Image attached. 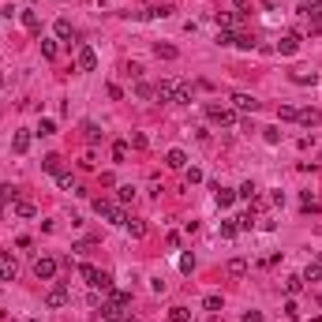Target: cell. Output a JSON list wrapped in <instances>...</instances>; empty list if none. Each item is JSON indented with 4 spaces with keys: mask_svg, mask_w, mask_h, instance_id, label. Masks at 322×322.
I'll return each mask as SVG.
<instances>
[{
    "mask_svg": "<svg viewBox=\"0 0 322 322\" xmlns=\"http://www.w3.org/2000/svg\"><path fill=\"white\" fill-rule=\"evenodd\" d=\"M56 53H60V49H56V42H42V56H45V60H56Z\"/></svg>",
    "mask_w": 322,
    "mask_h": 322,
    "instance_id": "d590c367",
    "label": "cell"
},
{
    "mask_svg": "<svg viewBox=\"0 0 322 322\" xmlns=\"http://www.w3.org/2000/svg\"><path fill=\"white\" fill-rule=\"evenodd\" d=\"M244 322H262V315H259V311H248V315H244Z\"/></svg>",
    "mask_w": 322,
    "mask_h": 322,
    "instance_id": "f907efd6",
    "label": "cell"
},
{
    "mask_svg": "<svg viewBox=\"0 0 322 322\" xmlns=\"http://www.w3.org/2000/svg\"><path fill=\"white\" fill-rule=\"evenodd\" d=\"M79 273H83V277H87L90 285H94V281H98V273H101V270H98V266H79Z\"/></svg>",
    "mask_w": 322,
    "mask_h": 322,
    "instance_id": "f35d334b",
    "label": "cell"
},
{
    "mask_svg": "<svg viewBox=\"0 0 322 322\" xmlns=\"http://www.w3.org/2000/svg\"><path fill=\"white\" fill-rule=\"evenodd\" d=\"M214 198H217V206H221V210H225V206H232V198H236V191H229V187H221V184H217V191H214Z\"/></svg>",
    "mask_w": 322,
    "mask_h": 322,
    "instance_id": "cb8c5ba5",
    "label": "cell"
},
{
    "mask_svg": "<svg viewBox=\"0 0 322 322\" xmlns=\"http://www.w3.org/2000/svg\"><path fill=\"white\" fill-rule=\"evenodd\" d=\"M296 120H300L304 128H318V124H322V112H318V109H300Z\"/></svg>",
    "mask_w": 322,
    "mask_h": 322,
    "instance_id": "5bb4252c",
    "label": "cell"
},
{
    "mask_svg": "<svg viewBox=\"0 0 322 322\" xmlns=\"http://www.w3.org/2000/svg\"><path fill=\"white\" fill-rule=\"evenodd\" d=\"M165 165L184 173V169H187V154H184V150H169V154H165Z\"/></svg>",
    "mask_w": 322,
    "mask_h": 322,
    "instance_id": "9a60e30c",
    "label": "cell"
},
{
    "mask_svg": "<svg viewBox=\"0 0 322 322\" xmlns=\"http://www.w3.org/2000/svg\"><path fill=\"white\" fill-rule=\"evenodd\" d=\"M176 87H180L176 79H161L157 87H154V98L157 101H176Z\"/></svg>",
    "mask_w": 322,
    "mask_h": 322,
    "instance_id": "9c48e42d",
    "label": "cell"
},
{
    "mask_svg": "<svg viewBox=\"0 0 322 322\" xmlns=\"http://www.w3.org/2000/svg\"><path fill=\"white\" fill-rule=\"evenodd\" d=\"M300 289H304V277H300V273H292V277H285V292H289V296H296Z\"/></svg>",
    "mask_w": 322,
    "mask_h": 322,
    "instance_id": "f1b7e54d",
    "label": "cell"
},
{
    "mask_svg": "<svg viewBox=\"0 0 322 322\" xmlns=\"http://www.w3.org/2000/svg\"><path fill=\"white\" fill-rule=\"evenodd\" d=\"M128 307H131V292H109V300L101 304V318H109V322L128 318Z\"/></svg>",
    "mask_w": 322,
    "mask_h": 322,
    "instance_id": "6da1fadb",
    "label": "cell"
},
{
    "mask_svg": "<svg viewBox=\"0 0 322 322\" xmlns=\"http://www.w3.org/2000/svg\"><path fill=\"white\" fill-rule=\"evenodd\" d=\"M266 143H281V131L277 128H266Z\"/></svg>",
    "mask_w": 322,
    "mask_h": 322,
    "instance_id": "7dc6e473",
    "label": "cell"
},
{
    "mask_svg": "<svg viewBox=\"0 0 322 322\" xmlns=\"http://www.w3.org/2000/svg\"><path fill=\"white\" fill-rule=\"evenodd\" d=\"M109 98H112V101H120V98H124V90H120L116 83H109Z\"/></svg>",
    "mask_w": 322,
    "mask_h": 322,
    "instance_id": "bcb514c9",
    "label": "cell"
},
{
    "mask_svg": "<svg viewBox=\"0 0 322 322\" xmlns=\"http://www.w3.org/2000/svg\"><path fill=\"white\" fill-rule=\"evenodd\" d=\"M56 180H60V187H64V191H71V195H87V191L79 187V180H75L71 173H56Z\"/></svg>",
    "mask_w": 322,
    "mask_h": 322,
    "instance_id": "2e32d148",
    "label": "cell"
},
{
    "mask_svg": "<svg viewBox=\"0 0 322 322\" xmlns=\"http://www.w3.org/2000/svg\"><path fill=\"white\" fill-rule=\"evenodd\" d=\"M232 4H236V8H240V12H244V8H248V0H232Z\"/></svg>",
    "mask_w": 322,
    "mask_h": 322,
    "instance_id": "816d5d0a",
    "label": "cell"
},
{
    "mask_svg": "<svg viewBox=\"0 0 322 322\" xmlns=\"http://www.w3.org/2000/svg\"><path fill=\"white\" fill-rule=\"evenodd\" d=\"M180 270H184V273L195 270V259H191V255H184V259H180Z\"/></svg>",
    "mask_w": 322,
    "mask_h": 322,
    "instance_id": "7bdbcfd3",
    "label": "cell"
},
{
    "mask_svg": "<svg viewBox=\"0 0 322 322\" xmlns=\"http://www.w3.org/2000/svg\"><path fill=\"white\" fill-rule=\"evenodd\" d=\"M26 322H42V318H26Z\"/></svg>",
    "mask_w": 322,
    "mask_h": 322,
    "instance_id": "f5cc1de1",
    "label": "cell"
},
{
    "mask_svg": "<svg viewBox=\"0 0 322 322\" xmlns=\"http://www.w3.org/2000/svg\"><path fill=\"white\" fill-rule=\"evenodd\" d=\"M232 109H236V112H259V101H255L251 94L240 90V94H232Z\"/></svg>",
    "mask_w": 322,
    "mask_h": 322,
    "instance_id": "30bf717a",
    "label": "cell"
},
{
    "mask_svg": "<svg viewBox=\"0 0 322 322\" xmlns=\"http://www.w3.org/2000/svg\"><path fill=\"white\" fill-rule=\"evenodd\" d=\"M315 79H318V75L311 68H296V71H292V83H300V87H307V83H315Z\"/></svg>",
    "mask_w": 322,
    "mask_h": 322,
    "instance_id": "603a6c76",
    "label": "cell"
},
{
    "mask_svg": "<svg viewBox=\"0 0 322 322\" xmlns=\"http://www.w3.org/2000/svg\"><path fill=\"white\" fill-rule=\"evenodd\" d=\"M45 304H49V307H68V304H71L68 285H53V289H49V296H45Z\"/></svg>",
    "mask_w": 322,
    "mask_h": 322,
    "instance_id": "52a82bcc",
    "label": "cell"
},
{
    "mask_svg": "<svg viewBox=\"0 0 322 322\" xmlns=\"http://www.w3.org/2000/svg\"><path fill=\"white\" fill-rule=\"evenodd\" d=\"M203 307H206V311H221V296H217V292H210V296L203 300Z\"/></svg>",
    "mask_w": 322,
    "mask_h": 322,
    "instance_id": "836d02e7",
    "label": "cell"
},
{
    "mask_svg": "<svg viewBox=\"0 0 322 322\" xmlns=\"http://www.w3.org/2000/svg\"><path fill=\"white\" fill-rule=\"evenodd\" d=\"M154 53L161 60H176V45H154Z\"/></svg>",
    "mask_w": 322,
    "mask_h": 322,
    "instance_id": "4dcf8cb0",
    "label": "cell"
},
{
    "mask_svg": "<svg viewBox=\"0 0 322 322\" xmlns=\"http://www.w3.org/2000/svg\"><path fill=\"white\" fill-rule=\"evenodd\" d=\"M318 304H322V296H318Z\"/></svg>",
    "mask_w": 322,
    "mask_h": 322,
    "instance_id": "9f6ffc18",
    "label": "cell"
},
{
    "mask_svg": "<svg viewBox=\"0 0 322 322\" xmlns=\"http://www.w3.org/2000/svg\"><path fill=\"white\" fill-rule=\"evenodd\" d=\"M311 322H322V315H318V318H311Z\"/></svg>",
    "mask_w": 322,
    "mask_h": 322,
    "instance_id": "db71d44e",
    "label": "cell"
},
{
    "mask_svg": "<svg viewBox=\"0 0 322 322\" xmlns=\"http://www.w3.org/2000/svg\"><path fill=\"white\" fill-rule=\"evenodd\" d=\"M19 19H23V26H26L30 34H42V19H37L34 12H19Z\"/></svg>",
    "mask_w": 322,
    "mask_h": 322,
    "instance_id": "d6986e66",
    "label": "cell"
},
{
    "mask_svg": "<svg viewBox=\"0 0 322 322\" xmlns=\"http://www.w3.org/2000/svg\"><path fill=\"white\" fill-rule=\"evenodd\" d=\"M206 116H210L214 124H221V128H232V124H236V109L217 105V101H206Z\"/></svg>",
    "mask_w": 322,
    "mask_h": 322,
    "instance_id": "3957f363",
    "label": "cell"
},
{
    "mask_svg": "<svg viewBox=\"0 0 322 322\" xmlns=\"http://www.w3.org/2000/svg\"><path fill=\"white\" fill-rule=\"evenodd\" d=\"M60 161H64L60 154H45V157H42V169H45V173H53V176H56V173H64V169H60Z\"/></svg>",
    "mask_w": 322,
    "mask_h": 322,
    "instance_id": "ffe728a7",
    "label": "cell"
},
{
    "mask_svg": "<svg viewBox=\"0 0 322 322\" xmlns=\"http://www.w3.org/2000/svg\"><path fill=\"white\" fill-rule=\"evenodd\" d=\"M94 214L105 217V221H112V225H124L128 221L124 206H112V203H105V198H94Z\"/></svg>",
    "mask_w": 322,
    "mask_h": 322,
    "instance_id": "7a4b0ae2",
    "label": "cell"
},
{
    "mask_svg": "<svg viewBox=\"0 0 322 322\" xmlns=\"http://www.w3.org/2000/svg\"><path fill=\"white\" fill-rule=\"evenodd\" d=\"M304 281H322V262H307V270L300 273Z\"/></svg>",
    "mask_w": 322,
    "mask_h": 322,
    "instance_id": "484cf974",
    "label": "cell"
},
{
    "mask_svg": "<svg viewBox=\"0 0 322 322\" xmlns=\"http://www.w3.org/2000/svg\"><path fill=\"white\" fill-rule=\"evenodd\" d=\"M53 30H56V37H60V42H75V26L68 23V19H56Z\"/></svg>",
    "mask_w": 322,
    "mask_h": 322,
    "instance_id": "e0dca14e",
    "label": "cell"
},
{
    "mask_svg": "<svg viewBox=\"0 0 322 322\" xmlns=\"http://www.w3.org/2000/svg\"><path fill=\"white\" fill-rule=\"evenodd\" d=\"M112 161H128V143H112Z\"/></svg>",
    "mask_w": 322,
    "mask_h": 322,
    "instance_id": "e575fe53",
    "label": "cell"
},
{
    "mask_svg": "<svg viewBox=\"0 0 322 322\" xmlns=\"http://www.w3.org/2000/svg\"><path fill=\"white\" fill-rule=\"evenodd\" d=\"M236 225H240V229H255V214H240V217H236Z\"/></svg>",
    "mask_w": 322,
    "mask_h": 322,
    "instance_id": "ab89813d",
    "label": "cell"
},
{
    "mask_svg": "<svg viewBox=\"0 0 322 322\" xmlns=\"http://www.w3.org/2000/svg\"><path fill=\"white\" fill-rule=\"evenodd\" d=\"M236 195H240V198H255V195H259V187L248 180V184H240V191H236Z\"/></svg>",
    "mask_w": 322,
    "mask_h": 322,
    "instance_id": "8d00e7d4",
    "label": "cell"
},
{
    "mask_svg": "<svg viewBox=\"0 0 322 322\" xmlns=\"http://www.w3.org/2000/svg\"><path fill=\"white\" fill-rule=\"evenodd\" d=\"M236 232H240V225H236V217H232V221H221V236H225V240H232Z\"/></svg>",
    "mask_w": 322,
    "mask_h": 322,
    "instance_id": "d6a6232c",
    "label": "cell"
},
{
    "mask_svg": "<svg viewBox=\"0 0 322 322\" xmlns=\"http://www.w3.org/2000/svg\"><path fill=\"white\" fill-rule=\"evenodd\" d=\"M135 94H139V98H154V87H146V83H139V87H135Z\"/></svg>",
    "mask_w": 322,
    "mask_h": 322,
    "instance_id": "ee69618b",
    "label": "cell"
},
{
    "mask_svg": "<svg viewBox=\"0 0 322 322\" xmlns=\"http://www.w3.org/2000/svg\"><path fill=\"white\" fill-rule=\"evenodd\" d=\"M169 322H191V311L187 307H173L169 311Z\"/></svg>",
    "mask_w": 322,
    "mask_h": 322,
    "instance_id": "f546056e",
    "label": "cell"
},
{
    "mask_svg": "<svg viewBox=\"0 0 322 322\" xmlns=\"http://www.w3.org/2000/svg\"><path fill=\"white\" fill-rule=\"evenodd\" d=\"M0 83H4V75H0Z\"/></svg>",
    "mask_w": 322,
    "mask_h": 322,
    "instance_id": "11a10c76",
    "label": "cell"
},
{
    "mask_svg": "<svg viewBox=\"0 0 322 322\" xmlns=\"http://www.w3.org/2000/svg\"><path fill=\"white\" fill-rule=\"evenodd\" d=\"M232 45H236V49H244V53H251V49H255L259 42H255L251 34H236V42H232Z\"/></svg>",
    "mask_w": 322,
    "mask_h": 322,
    "instance_id": "83f0119b",
    "label": "cell"
},
{
    "mask_svg": "<svg viewBox=\"0 0 322 322\" xmlns=\"http://www.w3.org/2000/svg\"><path fill=\"white\" fill-rule=\"evenodd\" d=\"M12 150L15 154H26V150H30V131H15L12 135Z\"/></svg>",
    "mask_w": 322,
    "mask_h": 322,
    "instance_id": "ac0fdd59",
    "label": "cell"
},
{
    "mask_svg": "<svg viewBox=\"0 0 322 322\" xmlns=\"http://www.w3.org/2000/svg\"><path fill=\"white\" fill-rule=\"evenodd\" d=\"M83 139H87L90 146H98L101 139H105V131H101L98 124H94V120H87V124H83Z\"/></svg>",
    "mask_w": 322,
    "mask_h": 322,
    "instance_id": "7c38bea8",
    "label": "cell"
},
{
    "mask_svg": "<svg viewBox=\"0 0 322 322\" xmlns=\"http://www.w3.org/2000/svg\"><path fill=\"white\" fill-rule=\"evenodd\" d=\"M184 176H187V184H198V180H203V173H198V169H184Z\"/></svg>",
    "mask_w": 322,
    "mask_h": 322,
    "instance_id": "f6af8a7d",
    "label": "cell"
},
{
    "mask_svg": "<svg viewBox=\"0 0 322 322\" xmlns=\"http://www.w3.org/2000/svg\"><path fill=\"white\" fill-rule=\"evenodd\" d=\"M131 146H135V150H146V135H131Z\"/></svg>",
    "mask_w": 322,
    "mask_h": 322,
    "instance_id": "c3c4849f",
    "label": "cell"
},
{
    "mask_svg": "<svg viewBox=\"0 0 322 322\" xmlns=\"http://www.w3.org/2000/svg\"><path fill=\"white\" fill-rule=\"evenodd\" d=\"M300 15L311 19V34H322V0H311V4L300 8Z\"/></svg>",
    "mask_w": 322,
    "mask_h": 322,
    "instance_id": "5b68a950",
    "label": "cell"
},
{
    "mask_svg": "<svg viewBox=\"0 0 322 322\" xmlns=\"http://www.w3.org/2000/svg\"><path fill=\"white\" fill-rule=\"evenodd\" d=\"M79 165H83V169H94V165H98V157H94V154H83Z\"/></svg>",
    "mask_w": 322,
    "mask_h": 322,
    "instance_id": "681fc988",
    "label": "cell"
},
{
    "mask_svg": "<svg viewBox=\"0 0 322 322\" xmlns=\"http://www.w3.org/2000/svg\"><path fill=\"white\" fill-rule=\"evenodd\" d=\"M300 42H304V37H300L296 30H289V34H281V42H277V53H281V56H292V53H296V49H300Z\"/></svg>",
    "mask_w": 322,
    "mask_h": 322,
    "instance_id": "ba28073f",
    "label": "cell"
},
{
    "mask_svg": "<svg viewBox=\"0 0 322 322\" xmlns=\"http://www.w3.org/2000/svg\"><path fill=\"white\" fill-rule=\"evenodd\" d=\"M12 210H15V217H34V214H37V210H34V203H26V198H15Z\"/></svg>",
    "mask_w": 322,
    "mask_h": 322,
    "instance_id": "7402d4cb",
    "label": "cell"
},
{
    "mask_svg": "<svg viewBox=\"0 0 322 322\" xmlns=\"http://www.w3.org/2000/svg\"><path fill=\"white\" fill-rule=\"evenodd\" d=\"M53 131H56L53 120H42V124H37V135H53Z\"/></svg>",
    "mask_w": 322,
    "mask_h": 322,
    "instance_id": "b9f144b4",
    "label": "cell"
},
{
    "mask_svg": "<svg viewBox=\"0 0 322 322\" xmlns=\"http://www.w3.org/2000/svg\"><path fill=\"white\" fill-rule=\"evenodd\" d=\"M240 15L244 12H217V26H221V30H236V26H240Z\"/></svg>",
    "mask_w": 322,
    "mask_h": 322,
    "instance_id": "4fadbf2b",
    "label": "cell"
},
{
    "mask_svg": "<svg viewBox=\"0 0 322 322\" xmlns=\"http://www.w3.org/2000/svg\"><path fill=\"white\" fill-rule=\"evenodd\" d=\"M56 266H60V262H56L53 255H42V259H34V277L37 281H53L56 277Z\"/></svg>",
    "mask_w": 322,
    "mask_h": 322,
    "instance_id": "277c9868",
    "label": "cell"
},
{
    "mask_svg": "<svg viewBox=\"0 0 322 322\" xmlns=\"http://www.w3.org/2000/svg\"><path fill=\"white\" fill-rule=\"evenodd\" d=\"M300 203H304V210H311V214H315V210H318V198H315V195H311V191H304V198H300Z\"/></svg>",
    "mask_w": 322,
    "mask_h": 322,
    "instance_id": "74e56055",
    "label": "cell"
},
{
    "mask_svg": "<svg viewBox=\"0 0 322 322\" xmlns=\"http://www.w3.org/2000/svg\"><path fill=\"white\" fill-rule=\"evenodd\" d=\"M116 198H120V203H131V198H135V187H131V184H120L116 187Z\"/></svg>",
    "mask_w": 322,
    "mask_h": 322,
    "instance_id": "1f68e13d",
    "label": "cell"
},
{
    "mask_svg": "<svg viewBox=\"0 0 322 322\" xmlns=\"http://www.w3.org/2000/svg\"><path fill=\"white\" fill-rule=\"evenodd\" d=\"M225 273H229V277H244V273H248V259H229Z\"/></svg>",
    "mask_w": 322,
    "mask_h": 322,
    "instance_id": "44dd1931",
    "label": "cell"
},
{
    "mask_svg": "<svg viewBox=\"0 0 322 322\" xmlns=\"http://www.w3.org/2000/svg\"><path fill=\"white\" fill-rule=\"evenodd\" d=\"M296 112H300V109H292V105H281V109H277V116H281V120H296Z\"/></svg>",
    "mask_w": 322,
    "mask_h": 322,
    "instance_id": "60d3db41",
    "label": "cell"
},
{
    "mask_svg": "<svg viewBox=\"0 0 322 322\" xmlns=\"http://www.w3.org/2000/svg\"><path fill=\"white\" fill-rule=\"evenodd\" d=\"M307 4H311V0H307Z\"/></svg>",
    "mask_w": 322,
    "mask_h": 322,
    "instance_id": "6f0895ef",
    "label": "cell"
},
{
    "mask_svg": "<svg viewBox=\"0 0 322 322\" xmlns=\"http://www.w3.org/2000/svg\"><path fill=\"white\" fill-rule=\"evenodd\" d=\"M124 225H128V232L135 236V240H143V236H146V221H139V217H131V221H124Z\"/></svg>",
    "mask_w": 322,
    "mask_h": 322,
    "instance_id": "d4e9b609",
    "label": "cell"
},
{
    "mask_svg": "<svg viewBox=\"0 0 322 322\" xmlns=\"http://www.w3.org/2000/svg\"><path fill=\"white\" fill-rule=\"evenodd\" d=\"M75 68H79V71H94V68H98V53H94L90 45H79V53H75Z\"/></svg>",
    "mask_w": 322,
    "mask_h": 322,
    "instance_id": "8992f818",
    "label": "cell"
},
{
    "mask_svg": "<svg viewBox=\"0 0 322 322\" xmlns=\"http://www.w3.org/2000/svg\"><path fill=\"white\" fill-rule=\"evenodd\" d=\"M191 98H195V90L187 87V83H180V87H176V101H180V105H191Z\"/></svg>",
    "mask_w": 322,
    "mask_h": 322,
    "instance_id": "4316f807",
    "label": "cell"
},
{
    "mask_svg": "<svg viewBox=\"0 0 322 322\" xmlns=\"http://www.w3.org/2000/svg\"><path fill=\"white\" fill-rule=\"evenodd\" d=\"M4 281H15V259L8 251H0V285Z\"/></svg>",
    "mask_w": 322,
    "mask_h": 322,
    "instance_id": "8fae6325",
    "label": "cell"
}]
</instances>
